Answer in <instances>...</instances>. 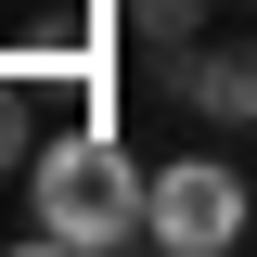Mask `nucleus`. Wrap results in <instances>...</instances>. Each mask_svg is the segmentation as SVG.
Returning <instances> with one entry per match:
<instances>
[{"label":"nucleus","instance_id":"nucleus-1","mask_svg":"<svg viewBox=\"0 0 257 257\" xmlns=\"http://www.w3.org/2000/svg\"><path fill=\"white\" fill-rule=\"evenodd\" d=\"M26 244L39 257H116V244H155V167L128 155L116 128H64L26 155Z\"/></svg>","mask_w":257,"mask_h":257},{"label":"nucleus","instance_id":"nucleus-2","mask_svg":"<svg viewBox=\"0 0 257 257\" xmlns=\"http://www.w3.org/2000/svg\"><path fill=\"white\" fill-rule=\"evenodd\" d=\"M257 167H231V155H167L155 167V244L167 257H231V244H257Z\"/></svg>","mask_w":257,"mask_h":257},{"label":"nucleus","instance_id":"nucleus-3","mask_svg":"<svg viewBox=\"0 0 257 257\" xmlns=\"http://www.w3.org/2000/svg\"><path fill=\"white\" fill-rule=\"evenodd\" d=\"M155 77H167L206 128H257V39H180Z\"/></svg>","mask_w":257,"mask_h":257},{"label":"nucleus","instance_id":"nucleus-4","mask_svg":"<svg viewBox=\"0 0 257 257\" xmlns=\"http://www.w3.org/2000/svg\"><path fill=\"white\" fill-rule=\"evenodd\" d=\"M116 13H128V26H142V39H155V52H180V39L206 26V0H116Z\"/></svg>","mask_w":257,"mask_h":257},{"label":"nucleus","instance_id":"nucleus-5","mask_svg":"<svg viewBox=\"0 0 257 257\" xmlns=\"http://www.w3.org/2000/svg\"><path fill=\"white\" fill-rule=\"evenodd\" d=\"M39 155V128H26V77H0V180Z\"/></svg>","mask_w":257,"mask_h":257},{"label":"nucleus","instance_id":"nucleus-6","mask_svg":"<svg viewBox=\"0 0 257 257\" xmlns=\"http://www.w3.org/2000/svg\"><path fill=\"white\" fill-rule=\"evenodd\" d=\"M244 167H257V128H244Z\"/></svg>","mask_w":257,"mask_h":257}]
</instances>
